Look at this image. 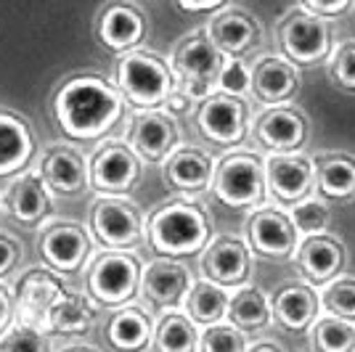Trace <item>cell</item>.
<instances>
[{
  "instance_id": "cell-11",
  "label": "cell",
  "mask_w": 355,
  "mask_h": 352,
  "mask_svg": "<svg viewBox=\"0 0 355 352\" xmlns=\"http://www.w3.org/2000/svg\"><path fill=\"white\" fill-rule=\"evenodd\" d=\"M191 283L193 276L183 260L157 254L154 260L144 263L138 297H141L144 308L159 315V313H167V310L183 308V299L191 289Z\"/></svg>"
},
{
  "instance_id": "cell-17",
  "label": "cell",
  "mask_w": 355,
  "mask_h": 352,
  "mask_svg": "<svg viewBox=\"0 0 355 352\" xmlns=\"http://www.w3.org/2000/svg\"><path fill=\"white\" fill-rule=\"evenodd\" d=\"M300 236L289 220L286 209L276 204H263L252 212L247 222V247L268 260H289L295 257Z\"/></svg>"
},
{
  "instance_id": "cell-15",
  "label": "cell",
  "mask_w": 355,
  "mask_h": 352,
  "mask_svg": "<svg viewBox=\"0 0 355 352\" xmlns=\"http://www.w3.org/2000/svg\"><path fill=\"white\" fill-rule=\"evenodd\" d=\"M0 191V212L27 228H37L53 215V196L45 188L37 164H30Z\"/></svg>"
},
{
  "instance_id": "cell-31",
  "label": "cell",
  "mask_w": 355,
  "mask_h": 352,
  "mask_svg": "<svg viewBox=\"0 0 355 352\" xmlns=\"http://www.w3.org/2000/svg\"><path fill=\"white\" fill-rule=\"evenodd\" d=\"M228 299H231V289H225L220 283H212L207 279H199L191 283V289L183 299V313L191 318L199 328H205L209 323L225 321L228 313Z\"/></svg>"
},
{
  "instance_id": "cell-13",
  "label": "cell",
  "mask_w": 355,
  "mask_h": 352,
  "mask_svg": "<svg viewBox=\"0 0 355 352\" xmlns=\"http://www.w3.org/2000/svg\"><path fill=\"white\" fill-rule=\"evenodd\" d=\"M250 117L252 114L247 98L225 96V93H212L205 101L196 103V109H193L196 130L218 146L241 143L250 132Z\"/></svg>"
},
{
  "instance_id": "cell-20",
  "label": "cell",
  "mask_w": 355,
  "mask_h": 352,
  "mask_svg": "<svg viewBox=\"0 0 355 352\" xmlns=\"http://www.w3.org/2000/svg\"><path fill=\"white\" fill-rule=\"evenodd\" d=\"M311 135V122L302 109L292 103L268 106L260 117L254 119V138L268 154L279 151H300Z\"/></svg>"
},
{
  "instance_id": "cell-37",
  "label": "cell",
  "mask_w": 355,
  "mask_h": 352,
  "mask_svg": "<svg viewBox=\"0 0 355 352\" xmlns=\"http://www.w3.org/2000/svg\"><path fill=\"white\" fill-rule=\"evenodd\" d=\"M247 347H250L247 331H241L231 321H218L199 328L196 352H247Z\"/></svg>"
},
{
  "instance_id": "cell-43",
  "label": "cell",
  "mask_w": 355,
  "mask_h": 352,
  "mask_svg": "<svg viewBox=\"0 0 355 352\" xmlns=\"http://www.w3.org/2000/svg\"><path fill=\"white\" fill-rule=\"evenodd\" d=\"M159 109H164L170 117L180 119V117H186V114H193V109H196V101H193V98H189L183 90L173 88V93L167 96V101H164Z\"/></svg>"
},
{
  "instance_id": "cell-18",
  "label": "cell",
  "mask_w": 355,
  "mask_h": 352,
  "mask_svg": "<svg viewBox=\"0 0 355 352\" xmlns=\"http://www.w3.org/2000/svg\"><path fill=\"white\" fill-rule=\"evenodd\" d=\"M199 273L202 279L220 283L225 289H236L250 281L252 273V254L247 241L236 236H212L209 244L199 252Z\"/></svg>"
},
{
  "instance_id": "cell-9",
  "label": "cell",
  "mask_w": 355,
  "mask_h": 352,
  "mask_svg": "<svg viewBox=\"0 0 355 352\" xmlns=\"http://www.w3.org/2000/svg\"><path fill=\"white\" fill-rule=\"evenodd\" d=\"M37 228V254L53 273L72 276L90 263L96 241L88 225L77 220H45Z\"/></svg>"
},
{
  "instance_id": "cell-6",
  "label": "cell",
  "mask_w": 355,
  "mask_h": 352,
  "mask_svg": "<svg viewBox=\"0 0 355 352\" xmlns=\"http://www.w3.org/2000/svg\"><path fill=\"white\" fill-rule=\"evenodd\" d=\"M167 64L175 77V88L199 103L215 93L223 53L207 37V32L193 30L183 40H178Z\"/></svg>"
},
{
  "instance_id": "cell-45",
  "label": "cell",
  "mask_w": 355,
  "mask_h": 352,
  "mask_svg": "<svg viewBox=\"0 0 355 352\" xmlns=\"http://www.w3.org/2000/svg\"><path fill=\"white\" fill-rule=\"evenodd\" d=\"M180 11L189 14H215L225 6V0H175Z\"/></svg>"
},
{
  "instance_id": "cell-16",
  "label": "cell",
  "mask_w": 355,
  "mask_h": 352,
  "mask_svg": "<svg viewBox=\"0 0 355 352\" xmlns=\"http://www.w3.org/2000/svg\"><path fill=\"white\" fill-rule=\"evenodd\" d=\"M266 186L268 199L282 206L297 204L305 196L315 193L313 157L305 151H279L266 154Z\"/></svg>"
},
{
  "instance_id": "cell-30",
  "label": "cell",
  "mask_w": 355,
  "mask_h": 352,
  "mask_svg": "<svg viewBox=\"0 0 355 352\" xmlns=\"http://www.w3.org/2000/svg\"><path fill=\"white\" fill-rule=\"evenodd\" d=\"M96 302L85 292H77L72 286H67V292L53 302V308L48 310V321L45 331L56 334V337H85L90 328L96 326Z\"/></svg>"
},
{
  "instance_id": "cell-12",
  "label": "cell",
  "mask_w": 355,
  "mask_h": 352,
  "mask_svg": "<svg viewBox=\"0 0 355 352\" xmlns=\"http://www.w3.org/2000/svg\"><path fill=\"white\" fill-rule=\"evenodd\" d=\"M11 292H14V323H24V326L45 331L48 310L67 292V281L51 267L37 265L19 276Z\"/></svg>"
},
{
  "instance_id": "cell-42",
  "label": "cell",
  "mask_w": 355,
  "mask_h": 352,
  "mask_svg": "<svg viewBox=\"0 0 355 352\" xmlns=\"http://www.w3.org/2000/svg\"><path fill=\"white\" fill-rule=\"evenodd\" d=\"M355 0H300V6L302 8H308L313 14L324 16V19H337L342 16L350 6H353Z\"/></svg>"
},
{
  "instance_id": "cell-28",
  "label": "cell",
  "mask_w": 355,
  "mask_h": 352,
  "mask_svg": "<svg viewBox=\"0 0 355 352\" xmlns=\"http://www.w3.org/2000/svg\"><path fill=\"white\" fill-rule=\"evenodd\" d=\"M270 313L286 331L302 334L321 315V299H318L315 286H311L308 281L284 283L270 299Z\"/></svg>"
},
{
  "instance_id": "cell-27",
  "label": "cell",
  "mask_w": 355,
  "mask_h": 352,
  "mask_svg": "<svg viewBox=\"0 0 355 352\" xmlns=\"http://www.w3.org/2000/svg\"><path fill=\"white\" fill-rule=\"evenodd\" d=\"M154 313L141 302H128L112 310L104 326L106 344L114 352H144L154 337Z\"/></svg>"
},
{
  "instance_id": "cell-33",
  "label": "cell",
  "mask_w": 355,
  "mask_h": 352,
  "mask_svg": "<svg viewBox=\"0 0 355 352\" xmlns=\"http://www.w3.org/2000/svg\"><path fill=\"white\" fill-rule=\"evenodd\" d=\"M225 321L239 326L241 331H260L273 321L270 299L260 289H254L250 283H241L236 289H231Z\"/></svg>"
},
{
  "instance_id": "cell-7",
  "label": "cell",
  "mask_w": 355,
  "mask_h": 352,
  "mask_svg": "<svg viewBox=\"0 0 355 352\" xmlns=\"http://www.w3.org/2000/svg\"><path fill=\"white\" fill-rule=\"evenodd\" d=\"M276 43L279 53L286 56L295 67H315L329 59L334 48V30L329 19L313 14L302 6H295L292 11L276 21Z\"/></svg>"
},
{
  "instance_id": "cell-10",
  "label": "cell",
  "mask_w": 355,
  "mask_h": 352,
  "mask_svg": "<svg viewBox=\"0 0 355 352\" xmlns=\"http://www.w3.org/2000/svg\"><path fill=\"white\" fill-rule=\"evenodd\" d=\"M144 175V161L138 159L125 138H109L88 159V186L96 193L130 196Z\"/></svg>"
},
{
  "instance_id": "cell-36",
  "label": "cell",
  "mask_w": 355,
  "mask_h": 352,
  "mask_svg": "<svg viewBox=\"0 0 355 352\" xmlns=\"http://www.w3.org/2000/svg\"><path fill=\"white\" fill-rule=\"evenodd\" d=\"M318 299H321V310L329 315H337L345 321L355 323V276H345L340 273L337 279L318 286Z\"/></svg>"
},
{
  "instance_id": "cell-29",
  "label": "cell",
  "mask_w": 355,
  "mask_h": 352,
  "mask_svg": "<svg viewBox=\"0 0 355 352\" xmlns=\"http://www.w3.org/2000/svg\"><path fill=\"white\" fill-rule=\"evenodd\" d=\"M315 193L326 202L355 199V154L347 151H318L313 154Z\"/></svg>"
},
{
  "instance_id": "cell-1",
  "label": "cell",
  "mask_w": 355,
  "mask_h": 352,
  "mask_svg": "<svg viewBox=\"0 0 355 352\" xmlns=\"http://www.w3.org/2000/svg\"><path fill=\"white\" fill-rule=\"evenodd\" d=\"M114 80L98 72L69 74L53 93V117L69 141H101L125 117Z\"/></svg>"
},
{
  "instance_id": "cell-35",
  "label": "cell",
  "mask_w": 355,
  "mask_h": 352,
  "mask_svg": "<svg viewBox=\"0 0 355 352\" xmlns=\"http://www.w3.org/2000/svg\"><path fill=\"white\" fill-rule=\"evenodd\" d=\"M284 209H286V215H289V220H292L300 238L326 234L329 225H331V206H329V202H326L324 196H318V193H311V196H305L302 202L284 206Z\"/></svg>"
},
{
  "instance_id": "cell-39",
  "label": "cell",
  "mask_w": 355,
  "mask_h": 352,
  "mask_svg": "<svg viewBox=\"0 0 355 352\" xmlns=\"http://www.w3.org/2000/svg\"><path fill=\"white\" fill-rule=\"evenodd\" d=\"M215 93L247 98L250 96V64L241 59V56H223Z\"/></svg>"
},
{
  "instance_id": "cell-26",
  "label": "cell",
  "mask_w": 355,
  "mask_h": 352,
  "mask_svg": "<svg viewBox=\"0 0 355 352\" xmlns=\"http://www.w3.org/2000/svg\"><path fill=\"white\" fill-rule=\"evenodd\" d=\"M37 154V138L30 119L11 109H0V180L27 170Z\"/></svg>"
},
{
  "instance_id": "cell-14",
  "label": "cell",
  "mask_w": 355,
  "mask_h": 352,
  "mask_svg": "<svg viewBox=\"0 0 355 352\" xmlns=\"http://www.w3.org/2000/svg\"><path fill=\"white\" fill-rule=\"evenodd\" d=\"M125 141L144 164H162L164 157L180 146V125L164 109H135Z\"/></svg>"
},
{
  "instance_id": "cell-22",
  "label": "cell",
  "mask_w": 355,
  "mask_h": 352,
  "mask_svg": "<svg viewBox=\"0 0 355 352\" xmlns=\"http://www.w3.org/2000/svg\"><path fill=\"white\" fill-rule=\"evenodd\" d=\"M300 90V67L282 56L266 53L254 59L250 67V96H254L263 106H282L289 103Z\"/></svg>"
},
{
  "instance_id": "cell-19",
  "label": "cell",
  "mask_w": 355,
  "mask_h": 352,
  "mask_svg": "<svg viewBox=\"0 0 355 352\" xmlns=\"http://www.w3.org/2000/svg\"><path fill=\"white\" fill-rule=\"evenodd\" d=\"M148 21L146 14L130 3V0H112L101 8V14L96 19V37L112 53H125L141 48L146 40Z\"/></svg>"
},
{
  "instance_id": "cell-32",
  "label": "cell",
  "mask_w": 355,
  "mask_h": 352,
  "mask_svg": "<svg viewBox=\"0 0 355 352\" xmlns=\"http://www.w3.org/2000/svg\"><path fill=\"white\" fill-rule=\"evenodd\" d=\"M199 347V326L183 313V310H167L159 313L154 321V352H196Z\"/></svg>"
},
{
  "instance_id": "cell-24",
  "label": "cell",
  "mask_w": 355,
  "mask_h": 352,
  "mask_svg": "<svg viewBox=\"0 0 355 352\" xmlns=\"http://www.w3.org/2000/svg\"><path fill=\"white\" fill-rule=\"evenodd\" d=\"M207 37L215 43V48L223 56H247L252 53L260 40H263V30L260 21L244 11V8H220L215 11L212 19L207 21Z\"/></svg>"
},
{
  "instance_id": "cell-40",
  "label": "cell",
  "mask_w": 355,
  "mask_h": 352,
  "mask_svg": "<svg viewBox=\"0 0 355 352\" xmlns=\"http://www.w3.org/2000/svg\"><path fill=\"white\" fill-rule=\"evenodd\" d=\"M329 77L345 93H355V40H345L329 53Z\"/></svg>"
},
{
  "instance_id": "cell-34",
  "label": "cell",
  "mask_w": 355,
  "mask_h": 352,
  "mask_svg": "<svg viewBox=\"0 0 355 352\" xmlns=\"http://www.w3.org/2000/svg\"><path fill=\"white\" fill-rule=\"evenodd\" d=\"M311 342L315 352H355V323L321 313L311 328Z\"/></svg>"
},
{
  "instance_id": "cell-21",
  "label": "cell",
  "mask_w": 355,
  "mask_h": 352,
  "mask_svg": "<svg viewBox=\"0 0 355 352\" xmlns=\"http://www.w3.org/2000/svg\"><path fill=\"white\" fill-rule=\"evenodd\" d=\"M37 170L51 196H77L88 186V157L74 143H53L43 151Z\"/></svg>"
},
{
  "instance_id": "cell-4",
  "label": "cell",
  "mask_w": 355,
  "mask_h": 352,
  "mask_svg": "<svg viewBox=\"0 0 355 352\" xmlns=\"http://www.w3.org/2000/svg\"><path fill=\"white\" fill-rule=\"evenodd\" d=\"M212 196L228 209H257L268 204L266 159L257 151L239 148L215 159V173L209 183Z\"/></svg>"
},
{
  "instance_id": "cell-38",
  "label": "cell",
  "mask_w": 355,
  "mask_h": 352,
  "mask_svg": "<svg viewBox=\"0 0 355 352\" xmlns=\"http://www.w3.org/2000/svg\"><path fill=\"white\" fill-rule=\"evenodd\" d=\"M0 352H53V339L40 328L11 323L0 334Z\"/></svg>"
},
{
  "instance_id": "cell-41",
  "label": "cell",
  "mask_w": 355,
  "mask_h": 352,
  "mask_svg": "<svg viewBox=\"0 0 355 352\" xmlns=\"http://www.w3.org/2000/svg\"><path fill=\"white\" fill-rule=\"evenodd\" d=\"M24 257L21 244L11 234H0V281H6L14 273Z\"/></svg>"
},
{
  "instance_id": "cell-48",
  "label": "cell",
  "mask_w": 355,
  "mask_h": 352,
  "mask_svg": "<svg viewBox=\"0 0 355 352\" xmlns=\"http://www.w3.org/2000/svg\"><path fill=\"white\" fill-rule=\"evenodd\" d=\"M353 6H355V3H353Z\"/></svg>"
},
{
  "instance_id": "cell-23",
  "label": "cell",
  "mask_w": 355,
  "mask_h": 352,
  "mask_svg": "<svg viewBox=\"0 0 355 352\" xmlns=\"http://www.w3.org/2000/svg\"><path fill=\"white\" fill-rule=\"evenodd\" d=\"M215 173V157L199 146H175L162 161V177L170 188L186 196L209 191Z\"/></svg>"
},
{
  "instance_id": "cell-3",
  "label": "cell",
  "mask_w": 355,
  "mask_h": 352,
  "mask_svg": "<svg viewBox=\"0 0 355 352\" xmlns=\"http://www.w3.org/2000/svg\"><path fill=\"white\" fill-rule=\"evenodd\" d=\"M114 85L133 109H159L175 88V77L164 56L133 48L117 56Z\"/></svg>"
},
{
  "instance_id": "cell-25",
  "label": "cell",
  "mask_w": 355,
  "mask_h": 352,
  "mask_svg": "<svg viewBox=\"0 0 355 352\" xmlns=\"http://www.w3.org/2000/svg\"><path fill=\"white\" fill-rule=\"evenodd\" d=\"M297 267L302 273V279L311 286H324L331 279H337L345 265H347V249L337 236H331L329 231L318 236H308L300 238L297 244Z\"/></svg>"
},
{
  "instance_id": "cell-44",
  "label": "cell",
  "mask_w": 355,
  "mask_h": 352,
  "mask_svg": "<svg viewBox=\"0 0 355 352\" xmlns=\"http://www.w3.org/2000/svg\"><path fill=\"white\" fill-rule=\"evenodd\" d=\"M14 323V292L6 281H0V334Z\"/></svg>"
},
{
  "instance_id": "cell-8",
  "label": "cell",
  "mask_w": 355,
  "mask_h": 352,
  "mask_svg": "<svg viewBox=\"0 0 355 352\" xmlns=\"http://www.w3.org/2000/svg\"><path fill=\"white\" fill-rule=\"evenodd\" d=\"M88 231L101 249H135L146 241V218L130 196L98 193L90 204Z\"/></svg>"
},
{
  "instance_id": "cell-5",
  "label": "cell",
  "mask_w": 355,
  "mask_h": 352,
  "mask_svg": "<svg viewBox=\"0 0 355 352\" xmlns=\"http://www.w3.org/2000/svg\"><path fill=\"white\" fill-rule=\"evenodd\" d=\"M144 260L135 249H104L85 265V294L96 308L114 310L138 297Z\"/></svg>"
},
{
  "instance_id": "cell-2",
  "label": "cell",
  "mask_w": 355,
  "mask_h": 352,
  "mask_svg": "<svg viewBox=\"0 0 355 352\" xmlns=\"http://www.w3.org/2000/svg\"><path fill=\"white\" fill-rule=\"evenodd\" d=\"M212 238V218L207 206L193 196H175L146 218V241L162 257H193Z\"/></svg>"
},
{
  "instance_id": "cell-47",
  "label": "cell",
  "mask_w": 355,
  "mask_h": 352,
  "mask_svg": "<svg viewBox=\"0 0 355 352\" xmlns=\"http://www.w3.org/2000/svg\"><path fill=\"white\" fill-rule=\"evenodd\" d=\"M61 352H101V350L93 347V344H69V347H64Z\"/></svg>"
},
{
  "instance_id": "cell-46",
  "label": "cell",
  "mask_w": 355,
  "mask_h": 352,
  "mask_svg": "<svg viewBox=\"0 0 355 352\" xmlns=\"http://www.w3.org/2000/svg\"><path fill=\"white\" fill-rule=\"evenodd\" d=\"M247 352H286V350L279 347L276 342H257V344H250Z\"/></svg>"
}]
</instances>
